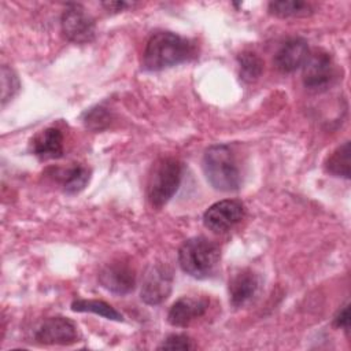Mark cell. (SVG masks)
Listing matches in <instances>:
<instances>
[{
    "label": "cell",
    "instance_id": "cell-6",
    "mask_svg": "<svg viewBox=\"0 0 351 351\" xmlns=\"http://www.w3.org/2000/svg\"><path fill=\"white\" fill-rule=\"evenodd\" d=\"M60 23L63 34L71 43L88 44L95 38V21L80 4H70L63 12Z\"/></svg>",
    "mask_w": 351,
    "mask_h": 351
},
{
    "label": "cell",
    "instance_id": "cell-1",
    "mask_svg": "<svg viewBox=\"0 0 351 351\" xmlns=\"http://www.w3.org/2000/svg\"><path fill=\"white\" fill-rule=\"evenodd\" d=\"M193 53V45L186 38L171 32H156L145 45L143 64L147 70L158 71L180 64Z\"/></svg>",
    "mask_w": 351,
    "mask_h": 351
},
{
    "label": "cell",
    "instance_id": "cell-21",
    "mask_svg": "<svg viewBox=\"0 0 351 351\" xmlns=\"http://www.w3.org/2000/svg\"><path fill=\"white\" fill-rule=\"evenodd\" d=\"M110 118H111L110 112L106 108L95 107V108H90L89 111H86L84 123L88 129L97 132V130H103L104 128L108 126Z\"/></svg>",
    "mask_w": 351,
    "mask_h": 351
},
{
    "label": "cell",
    "instance_id": "cell-2",
    "mask_svg": "<svg viewBox=\"0 0 351 351\" xmlns=\"http://www.w3.org/2000/svg\"><path fill=\"white\" fill-rule=\"evenodd\" d=\"M203 171L207 181L218 191L230 192L240 188L241 176L236 156L226 144H215L203 155Z\"/></svg>",
    "mask_w": 351,
    "mask_h": 351
},
{
    "label": "cell",
    "instance_id": "cell-10",
    "mask_svg": "<svg viewBox=\"0 0 351 351\" xmlns=\"http://www.w3.org/2000/svg\"><path fill=\"white\" fill-rule=\"evenodd\" d=\"M100 284L112 293L126 295L133 291L136 278L132 267L123 262L106 265L99 274Z\"/></svg>",
    "mask_w": 351,
    "mask_h": 351
},
{
    "label": "cell",
    "instance_id": "cell-9",
    "mask_svg": "<svg viewBox=\"0 0 351 351\" xmlns=\"http://www.w3.org/2000/svg\"><path fill=\"white\" fill-rule=\"evenodd\" d=\"M78 339L75 325L64 317H51L41 322L34 333V340L41 344H71Z\"/></svg>",
    "mask_w": 351,
    "mask_h": 351
},
{
    "label": "cell",
    "instance_id": "cell-7",
    "mask_svg": "<svg viewBox=\"0 0 351 351\" xmlns=\"http://www.w3.org/2000/svg\"><path fill=\"white\" fill-rule=\"evenodd\" d=\"M244 206L239 200L226 199L214 203L203 214V223L215 233H223L241 221Z\"/></svg>",
    "mask_w": 351,
    "mask_h": 351
},
{
    "label": "cell",
    "instance_id": "cell-18",
    "mask_svg": "<svg viewBox=\"0 0 351 351\" xmlns=\"http://www.w3.org/2000/svg\"><path fill=\"white\" fill-rule=\"evenodd\" d=\"M71 310L73 311H80V313H93L97 315H101L107 319L112 321H122L123 317L119 311H117L112 306L103 300H86V299H80L71 303Z\"/></svg>",
    "mask_w": 351,
    "mask_h": 351
},
{
    "label": "cell",
    "instance_id": "cell-3",
    "mask_svg": "<svg viewBox=\"0 0 351 351\" xmlns=\"http://www.w3.org/2000/svg\"><path fill=\"white\" fill-rule=\"evenodd\" d=\"M221 251L219 247L206 237H191L182 243L178 251V262L181 269L195 277L207 278L210 277L218 262Z\"/></svg>",
    "mask_w": 351,
    "mask_h": 351
},
{
    "label": "cell",
    "instance_id": "cell-24",
    "mask_svg": "<svg viewBox=\"0 0 351 351\" xmlns=\"http://www.w3.org/2000/svg\"><path fill=\"white\" fill-rule=\"evenodd\" d=\"M103 5L108 11H122L126 7H132V3H126V1H106V3H103Z\"/></svg>",
    "mask_w": 351,
    "mask_h": 351
},
{
    "label": "cell",
    "instance_id": "cell-19",
    "mask_svg": "<svg viewBox=\"0 0 351 351\" xmlns=\"http://www.w3.org/2000/svg\"><path fill=\"white\" fill-rule=\"evenodd\" d=\"M239 67H240V78L245 82H252L261 77L263 71V62L262 59L250 51L241 52L237 56Z\"/></svg>",
    "mask_w": 351,
    "mask_h": 351
},
{
    "label": "cell",
    "instance_id": "cell-17",
    "mask_svg": "<svg viewBox=\"0 0 351 351\" xmlns=\"http://www.w3.org/2000/svg\"><path fill=\"white\" fill-rule=\"evenodd\" d=\"M326 171L336 176L350 178V143L346 141L337 147L325 163Z\"/></svg>",
    "mask_w": 351,
    "mask_h": 351
},
{
    "label": "cell",
    "instance_id": "cell-11",
    "mask_svg": "<svg viewBox=\"0 0 351 351\" xmlns=\"http://www.w3.org/2000/svg\"><path fill=\"white\" fill-rule=\"evenodd\" d=\"M308 55V45L303 38H289L276 52L274 64L281 73H292L303 67Z\"/></svg>",
    "mask_w": 351,
    "mask_h": 351
},
{
    "label": "cell",
    "instance_id": "cell-23",
    "mask_svg": "<svg viewBox=\"0 0 351 351\" xmlns=\"http://www.w3.org/2000/svg\"><path fill=\"white\" fill-rule=\"evenodd\" d=\"M333 324H335L337 328L344 329L346 332L350 330V308H348V304L344 306V307L335 315Z\"/></svg>",
    "mask_w": 351,
    "mask_h": 351
},
{
    "label": "cell",
    "instance_id": "cell-16",
    "mask_svg": "<svg viewBox=\"0 0 351 351\" xmlns=\"http://www.w3.org/2000/svg\"><path fill=\"white\" fill-rule=\"evenodd\" d=\"M62 181L63 189L67 193H78L85 188L89 181V170L84 166H74L66 170H58L55 173Z\"/></svg>",
    "mask_w": 351,
    "mask_h": 351
},
{
    "label": "cell",
    "instance_id": "cell-13",
    "mask_svg": "<svg viewBox=\"0 0 351 351\" xmlns=\"http://www.w3.org/2000/svg\"><path fill=\"white\" fill-rule=\"evenodd\" d=\"M259 288L258 276L248 269L234 274L229 281V300L232 306L241 307L248 303Z\"/></svg>",
    "mask_w": 351,
    "mask_h": 351
},
{
    "label": "cell",
    "instance_id": "cell-15",
    "mask_svg": "<svg viewBox=\"0 0 351 351\" xmlns=\"http://www.w3.org/2000/svg\"><path fill=\"white\" fill-rule=\"evenodd\" d=\"M313 5L300 0H280L269 3V12L278 18H300L313 14Z\"/></svg>",
    "mask_w": 351,
    "mask_h": 351
},
{
    "label": "cell",
    "instance_id": "cell-20",
    "mask_svg": "<svg viewBox=\"0 0 351 351\" xmlns=\"http://www.w3.org/2000/svg\"><path fill=\"white\" fill-rule=\"evenodd\" d=\"M19 80L16 74L7 66L1 67V104L5 106L8 100H11L16 92L19 90Z\"/></svg>",
    "mask_w": 351,
    "mask_h": 351
},
{
    "label": "cell",
    "instance_id": "cell-14",
    "mask_svg": "<svg viewBox=\"0 0 351 351\" xmlns=\"http://www.w3.org/2000/svg\"><path fill=\"white\" fill-rule=\"evenodd\" d=\"M33 154L41 160L58 159L63 155V134L56 128L40 132L32 141Z\"/></svg>",
    "mask_w": 351,
    "mask_h": 351
},
{
    "label": "cell",
    "instance_id": "cell-5",
    "mask_svg": "<svg viewBox=\"0 0 351 351\" xmlns=\"http://www.w3.org/2000/svg\"><path fill=\"white\" fill-rule=\"evenodd\" d=\"M336 77L333 59L324 51H315L308 55L303 64V84L307 89L321 92L328 89Z\"/></svg>",
    "mask_w": 351,
    "mask_h": 351
},
{
    "label": "cell",
    "instance_id": "cell-22",
    "mask_svg": "<svg viewBox=\"0 0 351 351\" xmlns=\"http://www.w3.org/2000/svg\"><path fill=\"white\" fill-rule=\"evenodd\" d=\"M195 346L185 335H171L160 346L159 350H192Z\"/></svg>",
    "mask_w": 351,
    "mask_h": 351
},
{
    "label": "cell",
    "instance_id": "cell-12",
    "mask_svg": "<svg viewBox=\"0 0 351 351\" xmlns=\"http://www.w3.org/2000/svg\"><path fill=\"white\" fill-rule=\"evenodd\" d=\"M208 307L206 299L181 298L169 310L167 321L173 326H188L193 319L202 317Z\"/></svg>",
    "mask_w": 351,
    "mask_h": 351
},
{
    "label": "cell",
    "instance_id": "cell-8",
    "mask_svg": "<svg viewBox=\"0 0 351 351\" xmlns=\"http://www.w3.org/2000/svg\"><path fill=\"white\" fill-rule=\"evenodd\" d=\"M173 273L165 265H154L144 276L141 285V299L147 304H159L171 292Z\"/></svg>",
    "mask_w": 351,
    "mask_h": 351
},
{
    "label": "cell",
    "instance_id": "cell-4",
    "mask_svg": "<svg viewBox=\"0 0 351 351\" xmlns=\"http://www.w3.org/2000/svg\"><path fill=\"white\" fill-rule=\"evenodd\" d=\"M182 177V165L174 158H163L158 160L151 171L147 185V196L149 203L160 208L177 192Z\"/></svg>",
    "mask_w": 351,
    "mask_h": 351
}]
</instances>
